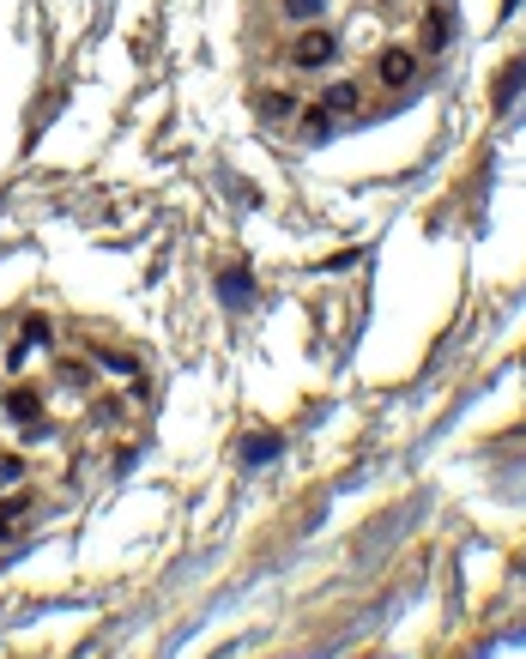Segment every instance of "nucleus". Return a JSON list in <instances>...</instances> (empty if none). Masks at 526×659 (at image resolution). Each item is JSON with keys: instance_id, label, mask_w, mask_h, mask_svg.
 Instances as JSON below:
<instances>
[{"instance_id": "obj_6", "label": "nucleus", "mask_w": 526, "mask_h": 659, "mask_svg": "<svg viewBox=\"0 0 526 659\" xmlns=\"http://www.w3.org/2000/svg\"><path fill=\"white\" fill-rule=\"evenodd\" d=\"M297 109H303L297 97H278V92L261 97V122H273V127H278V122H297Z\"/></svg>"}, {"instance_id": "obj_2", "label": "nucleus", "mask_w": 526, "mask_h": 659, "mask_svg": "<svg viewBox=\"0 0 526 659\" xmlns=\"http://www.w3.org/2000/svg\"><path fill=\"white\" fill-rule=\"evenodd\" d=\"M291 61H297L303 73H320V67H333V61H339V36H333L327 24H303V36L291 43Z\"/></svg>"}, {"instance_id": "obj_4", "label": "nucleus", "mask_w": 526, "mask_h": 659, "mask_svg": "<svg viewBox=\"0 0 526 659\" xmlns=\"http://www.w3.org/2000/svg\"><path fill=\"white\" fill-rule=\"evenodd\" d=\"M333 127H339V122H333V115L320 109V103H309V109L297 115V139H309V146H320V139H327Z\"/></svg>"}, {"instance_id": "obj_3", "label": "nucleus", "mask_w": 526, "mask_h": 659, "mask_svg": "<svg viewBox=\"0 0 526 659\" xmlns=\"http://www.w3.org/2000/svg\"><path fill=\"white\" fill-rule=\"evenodd\" d=\"M320 109L333 115V122H345V115H364V85H351V80H339L327 97H320Z\"/></svg>"}, {"instance_id": "obj_8", "label": "nucleus", "mask_w": 526, "mask_h": 659, "mask_svg": "<svg viewBox=\"0 0 526 659\" xmlns=\"http://www.w3.org/2000/svg\"><path fill=\"white\" fill-rule=\"evenodd\" d=\"M520 80H526V61H515V67L503 73V80H496V109H508V103H515V92H520Z\"/></svg>"}, {"instance_id": "obj_10", "label": "nucleus", "mask_w": 526, "mask_h": 659, "mask_svg": "<svg viewBox=\"0 0 526 659\" xmlns=\"http://www.w3.org/2000/svg\"><path fill=\"white\" fill-rule=\"evenodd\" d=\"M242 454H249V460H273V454H278V442H273V436H254V442L242 448Z\"/></svg>"}, {"instance_id": "obj_9", "label": "nucleus", "mask_w": 526, "mask_h": 659, "mask_svg": "<svg viewBox=\"0 0 526 659\" xmlns=\"http://www.w3.org/2000/svg\"><path fill=\"white\" fill-rule=\"evenodd\" d=\"M218 296H224V303H242V296H249V273H236V266L218 273Z\"/></svg>"}, {"instance_id": "obj_1", "label": "nucleus", "mask_w": 526, "mask_h": 659, "mask_svg": "<svg viewBox=\"0 0 526 659\" xmlns=\"http://www.w3.org/2000/svg\"><path fill=\"white\" fill-rule=\"evenodd\" d=\"M418 73H423V55L412 43H393V49H381V55H376V85H381V92H412Z\"/></svg>"}, {"instance_id": "obj_5", "label": "nucleus", "mask_w": 526, "mask_h": 659, "mask_svg": "<svg viewBox=\"0 0 526 659\" xmlns=\"http://www.w3.org/2000/svg\"><path fill=\"white\" fill-rule=\"evenodd\" d=\"M418 43H423V49H448V12H442V7H430V12H423Z\"/></svg>"}, {"instance_id": "obj_7", "label": "nucleus", "mask_w": 526, "mask_h": 659, "mask_svg": "<svg viewBox=\"0 0 526 659\" xmlns=\"http://www.w3.org/2000/svg\"><path fill=\"white\" fill-rule=\"evenodd\" d=\"M320 12H327V0H285L291 24H320Z\"/></svg>"}]
</instances>
